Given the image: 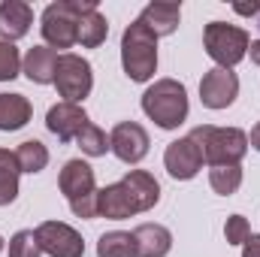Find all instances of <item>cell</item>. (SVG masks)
<instances>
[{
	"label": "cell",
	"mask_w": 260,
	"mask_h": 257,
	"mask_svg": "<svg viewBox=\"0 0 260 257\" xmlns=\"http://www.w3.org/2000/svg\"><path fill=\"white\" fill-rule=\"evenodd\" d=\"M58 188L67 197L70 209L76 218H97V203H100V191H97V182H94V170L85 164V160H67L61 176H58Z\"/></svg>",
	"instance_id": "obj_5"
},
{
	"label": "cell",
	"mask_w": 260,
	"mask_h": 257,
	"mask_svg": "<svg viewBox=\"0 0 260 257\" xmlns=\"http://www.w3.org/2000/svg\"><path fill=\"white\" fill-rule=\"evenodd\" d=\"M55 67H58V52L49 49V46H34L27 55H24V64L21 73L37 82V85H52L55 82Z\"/></svg>",
	"instance_id": "obj_17"
},
{
	"label": "cell",
	"mask_w": 260,
	"mask_h": 257,
	"mask_svg": "<svg viewBox=\"0 0 260 257\" xmlns=\"http://www.w3.org/2000/svg\"><path fill=\"white\" fill-rule=\"evenodd\" d=\"M88 124V115H85V109L79 106V103H55L52 109H49V115H46V127L52 130L61 142H70V139H76L82 127Z\"/></svg>",
	"instance_id": "obj_13"
},
{
	"label": "cell",
	"mask_w": 260,
	"mask_h": 257,
	"mask_svg": "<svg viewBox=\"0 0 260 257\" xmlns=\"http://www.w3.org/2000/svg\"><path fill=\"white\" fill-rule=\"evenodd\" d=\"M97 257H136L133 233H124V230L103 233L97 242Z\"/></svg>",
	"instance_id": "obj_22"
},
{
	"label": "cell",
	"mask_w": 260,
	"mask_h": 257,
	"mask_svg": "<svg viewBox=\"0 0 260 257\" xmlns=\"http://www.w3.org/2000/svg\"><path fill=\"white\" fill-rule=\"evenodd\" d=\"M239 15H251L254 18V27L260 30V3H254V6H233Z\"/></svg>",
	"instance_id": "obj_29"
},
{
	"label": "cell",
	"mask_w": 260,
	"mask_h": 257,
	"mask_svg": "<svg viewBox=\"0 0 260 257\" xmlns=\"http://www.w3.org/2000/svg\"><path fill=\"white\" fill-rule=\"evenodd\" d=\"M21 73V58L12 43H0V82H12Z\"/></svg>",
	"instance_id": "obj_26"
},
{
	"label": "cell",
	"mask_w": 260,
	"mask_h": 257,
	"mask_svg": "<svg viewBox=\"0 0 260 257\" xmlns=\"http://www.w3.org/2000/svg\"><path fill=\"white\" fill-rule=\"evenodd\" d=\"M136 257H167L173 248V233L164 224H139L133 230Z\"/></svg>",
	"instance_id": "obj_15"
},
{
	"label": "cell",
	"mask_w": 260,
	"mask_h": 257,
	"mask_svg": "<svg viewBox=\"0 0 260 257\" xmlns=\"http://www.w3.org/2000/svg\"><path fill=\"white\" fill-rule=\"evenodd\" d=\"M164 167H167V173L173 179L188 182V179H194L197 173L203 170V151H200V145H197L191 136H182V139H176V142L167 145Z\"/></svg>",
	"instance_id": "obj_11"
},
{
	"label": "cell",
	"mask_w": 260,
	"mask_h": 257,
	"mask_svg": "<svg viewBox=\"0 0 260 257\" xmlns=\"http://www.w3.org/2000/svg\"><path fill=\"white\" fill-rule=\"evenodd\" d=\"M224 236H227L230 245H245L248 236H251V227H248V221L242 215H230L227 224H224Z\"/></svg>",
	"instance_id": "obj_27"
},
{
	"label": "cell",
	"mask_w": 260,
	"mask_h": 257,
	"mask_svg": "<svg viewBox=\"0 0 260 257\" xmlns=\"http://www.w3.org/2000/svg\"><path fill=\"white\" fill-rule=\"evenodd\" d=\"M106 34H109V24H106L103 12L97 6L85 9L82 18H79V43L85 49H97L100 43H106Z\"/></svg>",
	"instance_id": "obj_19"
},
{
	"label": "cell",
	"mask_w": 260,
	"mask_h": 257,
	"mask_svg": "<svg viewBox=\"0 0 260 257\" xmlns=\"http://www.w3.org/2000/svg\"><path fill=\"white\" fill-rule=\"evenodd\" d=\"M200 145L203 160L209 167H230L239 164L248 151V133L239 127H212V124H200L188 133Z\"/></svg>",
	"instance_id": "obj_3"
},
{
	"label": "cell",
	"mask_w": 260,
	"mask_h": 257,
	"mask_svg": "<svg viewBox=\"0 0 260 257\" xmlns=\"http://www.w3.org/2000/svg\"><path fill=\"white\" fill-rule=\"evenodd\" d=\"M203 46H206V55L215 61L218 67L230 70L236 67L245 55H248V34L236 24H227V21H209L206 30H203Z\"/></svg>",
	"instance_id": "obj_7"
},
{
	"label": "cell",
	"mask_w": 260,
	"mask_h": 257,
	"mask_svg": "<svg viewBox=\"0 0 260 257\" xmlns=\"http://www.w3.org/2000/svg\"><path fill=\"white\" fill-rule=\"evenodd\" d=\"M34 109L24 94H0V130H21L30 121Z\"/></svg>",
	"instance_id": "obj_18"
},
{
	"label": "cell",
	"mask_w": 260,
	"mask_h": 257,
	"mask_svg": "<svg viewBox=\"0 0 260 257\" xmlns=\"http://www.w3.org/2000/svg\"><path fill=\"white\" fill-rule=\"evenodd\" d=\"M15 157H18V167H21V173H43L46 170V164H49V148L40 142V139H27V142H21L18 148H15Z\"/></svg>",
	"instance_id": "obj_21"
},
{
	"label": "cell",
	"mask_w": 260,
	"mask_h": 257,
	"mask_svg": "<svg viewBox=\"0 0 260 257\" xmlns=\"http://www.w3.org/2000/svg\"><path fill=\"white\" fill-rule=\"evenodd\" d=\"M97 6L94 0H58L43 12V40L52 49H70L79 43V18L85 9Z\"/></svg>",
	"instance_id": "obj_6"
},
{
	"label": "cell",
	"mask_w": 260,
	"mask_h": 257,
	"mask_svg": "<svg viewBox=\"0 0 260 257\" xmlns=\"http://www.w3.org/2000/svg\"><path fill=\"white\" fill-rule=\"evenodd\" d=\"M34 24V9L21 0H3L0 3V37L3 43L21 40Z\"/></svg>",
	"instance_id": "obj_14"
},
{
	"label": "cell",
	"mask_w": 260,
	"mask_h": 257,
	"mask_svg": "<svg viewBox=\"0 0 260 257\" xmlns=\"http://www.w3.org/2000/svg\"><path fill=\"white\" fill-rule=\"evenodd\" d=\"M248 52H251V61L260 67V40H254V43L248 46Z\"/></svg>",
	"instance_id": "obj_31"
},
{
	"label": "cell",
	"mask_w": 260,
	"mask_h": 257,
	"mask_svg": "<svg viewBox=\"0 0 260 257\" xmlns=\"http://www.w3.org/2000/svg\"><path fill=\"white\" fill-rule=\"evenodd\" d=\"M248 145H251V148H257V151H260V121H257V127L251 130V136H248Z\"/></svg>",
	"instance_id": "obj_30"
},
{
	"label": "cell",
	"mask_w": 260,
	"mask_h": 257,
	"mask_svg": "<svg viewBox=\"0 0 260 257\" xmlns=\"http://www.w3.org/2000/svg\"><path fill=\"white\" fill-rule=\"evenodd\" d=\"M157 200H160L157 179L145 170H130L121 182L100 188L97 212L109 221H124L130 215L148 212L151 206H157Z\"/></svg>",
	"instance_id": "obj_1"
},
{
	"label": "cell",
	"mask_w": 260,
	"mask_h": 257,
	"mask_svg": "<svg viewBox=\"0 0 260 257\" xmlns=\"http://www.w3.org/2000/svg\"><path fill=\"white\" fill-rule=\"evenodd\" d=\"M242 257H260V236H248V242L242 245Z\"/></svg>",
	"instance_id": "obj_28"
},
{
	"label": "cell",
	"mask_w": 260,
	"mask_h": 257,
	"mask_svg": "<svg viewBox=\"0 0 260 257\" xmlns=\"http://www.w3.org/2000/svg\"><path fill=\"white\" fill-rule=\"evenodd\" d=\"M236 94H239V79L233 70L215 67L200 82V100L206 109H227L236 100Z\"/></svg>",
	"instance_id": "obj_10"
},
{
	"label": "cell",
	"mask_w": 260,
	"mask_h": 257,
	"mask_svg": "<svg viewBox=\"0 0 260 257\" xmlns=\"http://www.w3.org/2000/svg\"><path fill=\"white\" fill-rule=\"evenodd\" d=\"M121 67L133 82H148L157 70V37L136 18L121 37Z\"/></svg>",
	"instance_id": "obj_4"
},
{
	"label": "cell",
	"mask_w": 260,
	"mask_h": 257,
	"mask_svg": "<svg viewBox=\"0 0 260 257\" xmlns=\"http://www.w3.org/2000/svg\"><path fill=\"white\" fill-rule=\"evenodd\" d=\"M18 176H21V167H18L15 151L0 148V206L15 203V197H18Z\"/></svg>",
	"instance_id": "obj_20"
},
{
	"label": "cell",
	"mask_w": 260,
	"mask_h": 257,
	"mask_svg": "<svg viewBox=\"0 0 260 257\" xmlns=\"http://www.w3.org/2000/svg\"><path fill=\"white\" fill-rule=\"evenodd\" d=\"M37 242L43 248V254L49 257H82L85 254V242L82 236L61 221H43L37 230Z\"/></svg>",
	"instance_id": "obj_9"
},
{
	"label": "cell",
	"mask_w": 260,
	"mask_h": 257,
	"mask_svg": "<svg viewBox=\"0 0 260 257\" xmlns=\"http://www.w3.org/2000/svg\"><path fill=\"white\" fill-rule=\"evenodd\" d=\"M179 18H182V6L179 3H148L139 15V21L154 34V37H170L176 34L179 27Z\"/></svg>",
	"instance_id": "obj_16"
},
{
	"label": "cell",
	"mask_w": 260,
	"mask_h": 257,
	"mask_svg": "<svg viewBox=\"0 0 260 257\" xmlns=\"http://www.w3.org/2000/svg\"><path fill=\"white\" fill-rule=\"evenodd\" d=\"M142 112L164 130H176L188 118V91L176 79H157L142 94Z\"/></svg>",
	"instance_id": "obj_2"
},
{
	"label": "cell",
	"mask_w": 260,
	"mask_h": 257,
	"mask_svg": "<svg viewBox=\"0 0 260 257\" xmlns=\"http://www.w3.org/2000/svg\"><path fill=\"white\" fill-rule=\"evenodd\" d=\"M148 133L142 124H136V121H121V124H115L112 130V136H109V148L115 151V157L118 160H124V164H139L145 154H148Z\"/></svg>",
	"instance_id": "obj_12"
},
{
	"label": "cell",
	"mask_w": 260,
	"mask_h": 257,
	"mask_svg": "<svg viewBox=\"0 0 260 257\" xmlns=\"http://www.w3.org/2000/svg\"><path fill=\"white\" fill-rule=\"evenodd\" d=\"M0 251H3V236H0Z\"/></svg>",
	"instance_id": "obj_32"
},
{
	"label": "cell",
	"mask_w": 260,
	"mask_h": 257,
	"mask_svg": "<svg viewBox=\"0 0 260 257\" xmlns=\"http://www.w3.org/2000/svg\"><path fill=\"white\" fill-rule=\"evenodd\" d=\"M55 88L64 97V103H82L91 88H94V73L91 64L73 52L58 55V67H55Z\"/></svg>",
	"instance_id": "obj_8"
},
{
	"label": "cell",
	"mask_w": 260,
	"mask_h": 257,
	"mask_svg": "<svg viewBox=\"0 0 260 257\" xmlns=\"http://www.w3.org/2000/svg\"><path fill=\"white\" fill-rule=\"evenodd\" d=\"M209 185H212V191L221 194V197L236 194L239 191V185H242V167H239V164H230V167H212V170H209Z\"/></svg>",
	"instance_id": "obj_23"
},
{
	"label": "cell",
	"mask_w": 260,
	"mask_h": 257,
	"mask_svg": "<svg viewBox=\"0 0 260 257\" xmlns=\"http://www.w3.org/2000/svg\"><path fill=\"white\" fill-rule=\"evenodd\" d=\"M76 142H79V148H82L88 157H103V154L109 151V136L97 127V124H91V121L82 127V133L76 136Z\"/></svg>",
	"instance_id": "obj_24"
},
{
	"label": "cell",
	"mask_w": 260,
	"mask_h": 257,
	"mask_svg": "<svg viewBox=\"0 0 260 257\" xmlns=\"http://www.w3.org/2000/svg\"><path fill=\"white\" fill-rule=\"evenodd\" d=\"M40 254H43V248H40L34 230H18L9 239V257H40Z\"/></svg>",
	"instance_id": "obj_25"
}]
</instances>
